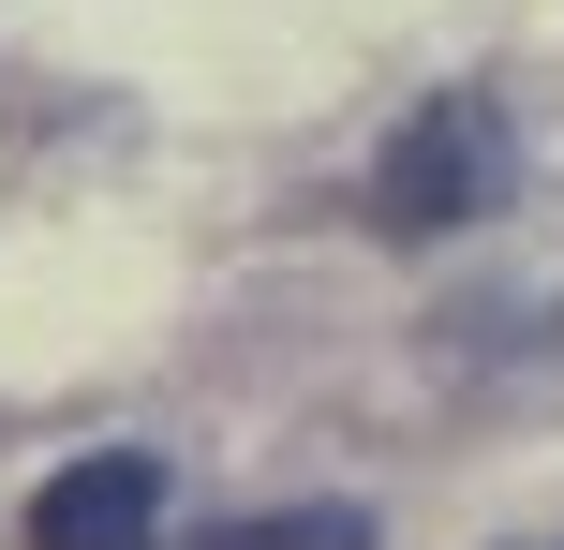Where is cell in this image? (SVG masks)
<instances>
[{"instance_id":"1","label":"cell","mask_w":564,"mask_h":550,"mask_svg":"<svg viewBox=\"0 0 564 550\" xmlns=\"http://www.w3.org/2000/svg\"><path fill=\"white\" fill-rule=\"evenodd\" d=\"M476 208H506V105H490V89H446V105H416L387 134L371 224L387 238H446V224H476Z\"/></svg>"},{"instance_id":"2","label":"cell","mask_w":564,"mask_h":550,"mask_svg":"<svg viewBox=\"0 0 564 550\" xmlns=\"http://www.w3.org/2000/svg\"><path fill=\"white\" fill-rule=\"evenodd\" d=\"M30 550H178L164 536V462L149 446H105V462L45 476L30 492Z\"/></svg>"},{"instance_id":"3","label":"cell","mask_w":564,"mask_h":550,"mask_svg":"<svg viewBox=\"0 0 564 550\" xmlns=\"http://www.w3.org/2000/svg\"><path fill=\"white\" fill-rule=\"evenodd\" d=\"M208 550H371V506H253V521H224Z\"/></svg>"}]
</instances>
